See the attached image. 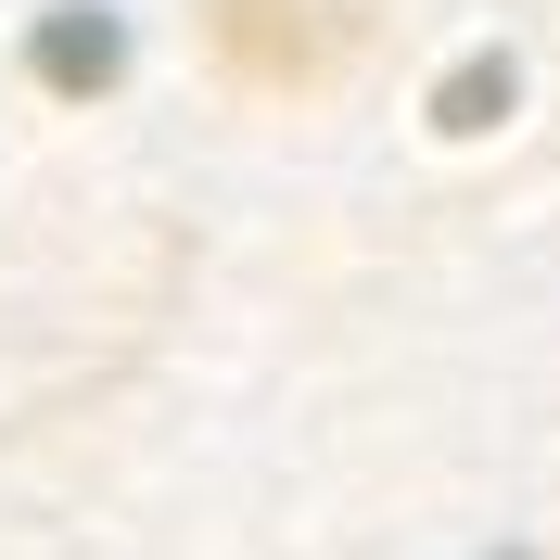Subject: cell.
Segmentation results:
<instances>
[{"instance_id": "3957f363", "label": "cell", "mask_w": 560, "mask_h": 560, "mask_svg": "<svg viewBox=\"0 0 560 560\" xmlns=\"http://www.w3.org/2000/svg\"><path fill=\"white\" fill-rule=\"evenodd\" d=\"M497 103H510V65H458L446 90H433V115H446V128H497Z\"/></svg>"}, {"instance_id": "6da1fadb", "label": "cell", "mask_w": 560, "mask_h": 560, "mask_svg": "<svg viewBox=\"0 0 560 560\" xmlns=\"http://www.w3.org/2000/svg\"><path fill=\"white\" fill-rule=\"evenodd\" d=\"M370 38V0H217V51L255 90H318Z\"/></svg>"}, {"instance_id": "7a4b0ae2", "label": "cell", "mask_w": 560, "mask_h": 560, "mask_svg": "<svg viewBox=\"0 0 560 560\" xmlns=\"http://www.w3.org/2000/svg\"><path fill=\"white\" fill-rule=\"evenodd\" d=\"M26 65H38V90H115L128 77V26L115 13H51Z\"/></svg>"}]
</instances>
